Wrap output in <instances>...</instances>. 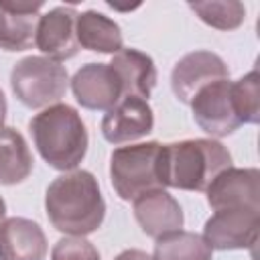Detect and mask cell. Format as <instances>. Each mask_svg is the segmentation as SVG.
<instances>
[{
  "label": "cell",
  "instance_id": "10",
  "mask_svg": "<svg viewBox=\"0 0 260 260\" xmlns=\"http://www.w3.org/2000/svg\"><path fill=\"white\" fill-rule=\"evenodd\" d=\"M71 91L85 110L108 112L122 100V83L110 63L81 65L71 77Z\"/></svg>",
  "mask_w": 260,
  "mask_h": 260
},
{
  "label": "cell",
  "instance_id": "18",
  "mask_svg": "<svg viewBox=\"0 0 260 260\" xmlns=\"http://www.w3.org/2000/svg\"><path fill=\"white\" fill-rule=\"evenodd\" d=\"M32 154L24 136L8 126L0 128V185H18L32 173Z\"/></svg>",
  "mask_w": 260,
  "mask_h": 260
},
{
  "label": "cell",
  "instance_id": "2",
  "mask_svg": "<svg viewBox=\"0 0 260 260\" xmlns=\"http://www.w3.org/2000/svg\"><path fill=\"white\" fill-rule=\"evenodd\" d=\"M230 167L232 154L215 138H189L160 146L158 171L162 187L205 191L209 183Z\"/></svg>",
  "mask_w": 260,
  "mask_h": 260
},
{
  "label": "cell",
  "instance_id": "9",
  "mask_svg": "<svg viewBox=\"0 0 260 260\" xmlns=\"http://www.w3.org/2000/svg\"><path fill=\"white\" fill-rule=\"evenodd\" d=\"M205 195L213 211L260 209V171L230 167L209 183Z\"/></svg>",
  "mask_w": 260,
  "mask_h": 260
},
{
  "label": "cell",
  "instance_id": "14",
  "mask_svg": "<svg viewBox=\"0 0 260 260\" xmlns=\"http://www.w3.org/2000/svg\"><path fill=\"white\" fill-rule=\"evenodd\" d=\"M43 2H0V49L18 53L35 47Z\"/></svg>",
  "mask_w": 260,
  "mask_h": 260
},
{
  "label": "cell",
  "instance_id": "6",
  "mask_svg": "<svg viewBox=\"0 0 260 260\" xmlns=\"http://www.w3.org/2000/svg\"><path fill=\"white\" fill-rule=\"evenodd\" d=\"M189 106H191L195 124L211 138L230 136L242 126L236 114L230 77L213 81L203 89H199Z\"/></svg>",
  "mask_w": 260,
  "mask_h": 260
},
{
  "label": "cell",
  "instance_id": "21",
  "mask_svg": "<svg viewBox=\"0 0 260 260\" xmlns=\"http://www.w3.org/2000/svg\"><path fill=\"white\" fill-rule=\"evenodd\" d=\"M232 98L242 124L260 122V75L256 69L248 71L238 81H232Z\"/></svg>",
  "mask_w": 260,
  "mask_h": 260
},
{
  "label": "cell",
  "instance_id": "5",
  "mask_svg": "<svg viewBox=\"0 0 260 260\" xmlns=\"http://www.w3.org/2000/svg\"><path fill=\"white\" fill-rule=\"evenodd\" d=\"M10 87L16 100L30 110H45L59 104L69 87V75L65 65L30 55L14 63L10 71Z\"/></svg>",
  "mask_w": 260,
  "mask_h": 260
},
{
  "label": "cell",
  "instance_id": "3",
  "mask_svg": "<svg viewBox=\"0 0 260 260\" xmlns=\"http://www.w3.org/2000/svg\"><path fill=\"white\" fill-rule=\"evenodd\" d=\"M28 130L43 160L57 171H75L87 154V128L69 104L59 102L41 110L28 122Z\"/></svg>",
  "mask_w": 260,
  "mask_h": 260
},
{
  "label": "cell",
  "instance_id": "15",
  "mask_svg": "<svg viewBox=\"0 0 260 260\" xmlns=\"http://www.w3.org/2000/svg\"><path fill=\"white\" fill-rule=\"evenodd\" d=\"M47 236L26 217H8L0 223V260H45Z\"/></svg>",
  "mask_w": 260,
  "mask_h": 260
},
{
  "label": "cell",
  "instance_id": "22",
  "mask_svg": "<svg viewBox=\"0 0 260 260\" xmlns=\"http://www.w3.org/2000/svg\"><path fill=\"white\" fill-rule=\"evenodd\" d=\"M51 260H100V252L87 238L67 236L53 246Z\"/></svg>",
  "mask_w": 260,
  "mask_h": 260
},
{
  "label": "cell",
  "instance_id": "1",
  "mask_svg": "<svg viewBox=\"0 0 260 260\" xmlns=\"http://www.w3.org/2000/svg\"><path fill=\"white\" fill-rule=\"evenodd\" d=\"M45 211L51 225L67 236H87L100 230L106 217V201L98 179L85 169L59 175L47 187Z\"/></svg>",
  "mask_w": 260,
  "mask_h": 260
},
{
  "label": "cell",
  "instance_id": "13",
  "mask_svg": "<svg viewBox=\"0 0 260 260\" xmlns=\"http://www.w3.org/2000/svg\"><path fill=\"white\" fill-rule=\"evenodd\" d=\"M132 211L140 230L154 240L183 230L185 223L183 207L165 189L146 191L140 197H136L132 201Z\"/></svg>",
  "mask_w": 260,
  "mask_h": 260
},
{
  "label": "cell",
  "instance_id": "25",
  "mask_svg": "<svg viewBox=\"0 0 260 260\" xmlns=\"http://www.w3.org/2000/svg\"><path fill=\"white\" fill-rule=\"evenodd\" d=\"M4 217H6V201H4L2 195H0V223L4 221Z\"/></svg>",
  "mask_w": 260,
  "mask_h": 260
},
{
  "label": "cell",
  "instance_id": "11",
  "mask_svg": "<svg viewBox=\"0 0 260 260\" xmlns=\"http://www.w3.org/2000/svg\"><path fill=\"white\" fill-rule=\"evenodd\" d=\"M77 10L73 6H55L39 18L35 47L49 59L61 63L79 53L75 37Z\"/></svg>",
  "mask_w": 260,
  "mask_h": 260
},
{
  "label": "cell",
  "instance_id": "23",
  "mask_svg": "<svg viewBox=\"0 0 260 260\" xmlns=\"http://www.w3.org/2000/svg\"><path fill=\"white\" fill-rule=\"evenodd\" d=\"M114 260H152V256L142 252V250H124Z\"/></svg>",
  "mask_w": 260,
  "mask_h": 260
},
{
  "label": "cell",
  "instance_id": "7",
  "mask_svg": "<svg viewBox=\"0 0 260 260\" xmlns=\"http://www.w3.org/2000/svg\"><path fill=\"white\" fill-rule=\"evenodd\" d=\"M260 209H221L203 225V240L211 250H250L258 242Z\"/></svg>",
  "mask_w": 260,
  "mask_h": 260
},
{
  "label": "cell",
  "instance_id": "12",
  "mask_svg": "<svg viewBox=\"0 0 260 260\" xmlns=\"http://www.w3.org/2000/svg\"><path fill=\"white\" fill-rule=\"evenodd\" d=\"M154 128V112L146 100L122 98L102 118V136L110 144H124L150 134Z\"/></svg>",
  "mask_w": 260,
  "mask_h": 260
},
{
  "label": "cell",
  "instance_id": "17",
  "mask_svg": "<svg viewBox=\"0 0 260 260\" xmlns=\"http://www.w3.org/2000/svg\"><path fill=\"white\" fill-rule=\"evenodd\" d=\"M75 37L79 47L104 53V55H116L124 49V37L118 22H114L110 16L98 12V10H85L77 12L75 18Z\"/></svg>",
  "mask_w": 260,
  "mask_h": 260
},
{
  "label": "cell",
  "instance_id": "19",
  "mask_svg": "<svg viewBox=\"0 0 260 260\" xmlns=\"http://www.w3.org/2000/svg\"><path fill=\"white\" fill-rule=\"evenodd\" d=\"M213 250L209 244L193 232H173L156 240L152 260H211Z\"/></svg>",
  "mask_w": 260,
  "mask_h": 260
},
{
  "label": "cell",
  "instance_id": "20",
  "mask_svg": "<svg viewBox=\"0 0 260 260\" xmlns=\"http://www.w3.org/2000/svg\"><path fill=\"white\" fill-rule=\"evenodd\" d=\"M189 8L199 16L201 22L215 30H236L246 18V8L238 0L189 2Z\"/></svg>",
  "mask_w": 260,
  "mask_h": 260
},
{
  "label": "cell",
  "instance_id": "8",
  "mask_svg": "<svg viewBox=\"0 0 260 260\" xmlns=\"http://www.w3.org/2000/svg\"><path fill=\"white\" fill-rule=\"evenodd\" d=\"M228 77H230V69L217 53L191 51L175 63L171 71V89L181 104L189 106L199 89Z\"/></svg>",
  "mask_w": 260,
  "mask_h": 260
},
{
  "label": "cell",
  "instance_id": "24",
  "mask_svg": "<svg viewBox=\"0 0 260 260\" xmlns=\"http://www.w3.org/2000/svg\"><path fill=\"white\" fill-rule=\"evenodd\" d=\"M4 118H6V98L4 91L0 89V128L4 126Z\"/></svg>",
  "mask_w": 260,
  "mask_h": 260
},
{
  "label": "cell",
  "instance_id": "16",
  "mask_svg": "<svg viewBox=\"0 0 260 260\" xmlns=\"http://www.w3.org/2000/svg\"><path fill=\"white\" fill-rule=\"evenodd\" d=\"M110 67L122 83V98H140L148 102L158 79L150 55L138 49H122L112 57Z\"/></svg>",
  "mask_w": 260,
  "mask_h": 260
},
{
  "label": "cell",
  "instance_id": "4",
  "mask_svg": "<svg viewBox=\"0 0 260 260\" xmlns=\"http://www.w3.org/2000/svg\"><path fill=\"white\" fill-rule=\"evenodd\" d=\"M160 142H138L118 146L110 156V181L116 195L124 201H134L146 191L165 189L160 183L158 156Z\"/></svg>",
  "mask_w": 260,
  "mask_h": 260
}]
</instances>
